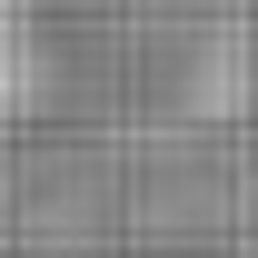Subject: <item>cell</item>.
<instances>
[{
    "label": "cell",
    "instance_id": "6da1fadb",
    "mask_svg": "<svg viewBox=\"0 0 258 258\" xmlns=\"http://www.w3.org/2000/svg\"><path fill=\"white\" fill-rule=\"evenodd\" d=\"M20 90V0H0V99Z\"/></svg>",
    "mask_w": 258,
    "mask_h": 258
}]
</instances>
